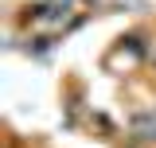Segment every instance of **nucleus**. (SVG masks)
Wrapping results in <instances>:
<instances>
[{"label": "nucleus", "mask_w": 156, "mask_h": 148, "mask_svg": "<svg viewBox=\"0 0 156 148\" xmlns=\"http://www.w3.org/2000/svg\"><path fill=\"white\" fill-rule=\"evenodd\" d=\"M129 129H133V136H136V140H156V113H152V109L133 113Z\"/></svg>", "instance_id": "obj_1"}, {"label": "nucleus", "mask_w": 156, "mask_h": 148, "mask_svg": "<svg viewBox=\"0 0 156 148\" xmlns=\"http://www.w3.org/2000/svg\"><path fill=\"white\" fill-rule=\"evenodd\" d=\"M152 62H156V51H152Z\"/></svg>", "instance_id": "obj_2"}]
</instances>
